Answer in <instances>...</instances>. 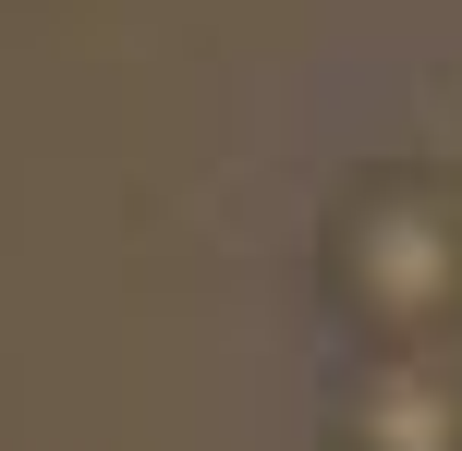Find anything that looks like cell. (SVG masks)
<instances>
[{
	"instance_id": "7a4b0ae2",
	"label": "cell",
	"mask_w": 462,
	"mask_h": 451,
	"mask_svg": "<svg viewBox=\"0 0 462 451\" xmlns=\"http://www.w3.org/2000/svg\"><path fill=\"white\" fill-rule=\"evenodd\" d=\"M341 451H462V390L439 379V366H390V379L353 390Z\"/></svg>"
},
{
	"instance_id": "6da1fadb",
	"label": "cell",
	"mask_w": 462,
	"mask_h": 451,
	"mask_svg": "<svg viewBox=\"0 0 462 451\" xmlns=\"http://www.w3.org/2000/svg\"><path fill=\"white\" fill-rule=\"evenodd\" d=\"M341 281H353V305H365V317L426 330V317L462 293V232H450V208H439V195H414V183L365 195V208L341 220Z\"/></svg>"
}]
</instances>
